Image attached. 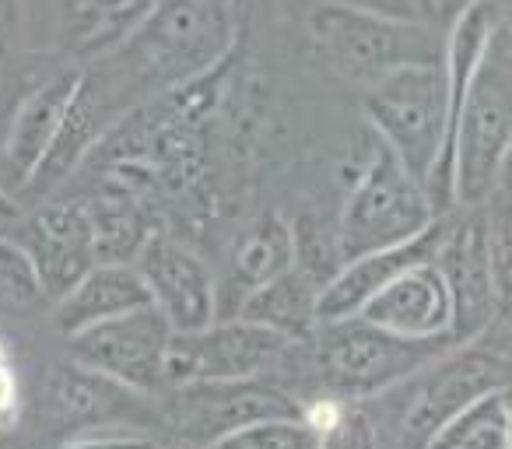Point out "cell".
I'll use <instances>...</instances> for the list:
<instances>
[{
  "label": "cell",
  "mask_w": 512,
  "mask_h": 449,
  "mask_svg": "<svg viewBox=\"0 0 512 449\" xmlns=\"http://www.w3.org/2000/svg\"><path fill=\"white\" fill-rule=\"evenodd\" d=\"M232 39L235 0H155L113 57L134 85L183 88L214 71Z\"/></svg>",
  "instance_id": "obj_1"
},
{
  "label": "cell",
  "mask_w": 512,
  "mask_h": 449,
  "mask_svg": "<svg viewBox=\"0 0 512 449\" xmlns=\"http://www.w3.org/2000/svg\"><path fill=\"white\" fill-rule=\"evenodd\" d=\"M365 116L379 144L432 193L446 211L449 179V85L439 64H411L365 88Z\"/></svg>",
  "instance_id": "obj_2"
},
{
  "label": "cell",
  "mask_w": 512,
  "mask_h": 449,
  "mask_svg": "<svg viewBox=\"0 0 512 449\" xmlns=\"http://www.w3.org/2000/svg\"><path fill=\"white\" fill-rule=\"evenodd\" d=\"M309 43L341 78L369 88L372 81L411 64H439L442 32L425 22L379 15L355 4L320 0L306 15Z\"/></svg>",
  "instance_id": "obj_3"
},
{
  "label": "cell",
  "mask_w": 512,
  "mask_h": 449,
  "mask_svg": "<svg viewBox=\"0 0 512 449\" xmlns=\"http://www.w3.org/2000/svg\"><path fill=\"white\" fill-rule=\"evenodd\" d=\"M512 148V60L491 46L470 78L449 130V200L484 207L498 193L505 155Z\"/></svg>",
  "instance_id": "obj_4"
},
{
  "label": "cell",
  "mask_w": 512,
  "mask_h": 449,
  "mask_svg": "<svg viewBox=\"0 0 512 449\" xmlns=\"http://www.w3.org/2000/svg\"><path fill=\"white\" fill-rule=\"evenodd\" d=\"M435 218H442V211L432 193L376 141V151L351 186L337 221V260L344 264L362 253L400 246L421 236Z\"/></svg>",
  "instance_id": "obj_5"
},
{
  "label": "cell",
  "mask_w": 512,
  "mask_h": 449,
  "mask_svg": "<svg viewBox=\"0 0 512 449\" xmlns=\"http://www.w3.org/2000/svg\"><path fill=\"white\" fill-rule=\"evenodd\" d=\"M316 355L330 383L348 393H383L404 379L418 376L432 358H439L456 341H411L383 327H372L362 316L320 323Z\"/></svg>",
  "instance_id": "obj_6"
},
{
  "label": "cell",
  "mask_w": 512,
  "mask_h": 449,
  "mask_svg": "<svg viewBox=\"0 0 512 449\" xmlns=\"http://www.w3.org/2000/svg\"><path fill=\"white\" fill-rule=\"evenodd\" d=\"M432 264L446 278L453 299V341H474L491 327L502 288L491 253V225L481 207H463L453 218H442V236Z\"/></svg>",
  "instance_id": "obj_7"
},
{
  "label": "cell",
  "mask_w": 512,
  "mask_h": 449,
  "mask_svg": "<svg viewBox=\"0 0 512 449\" xmlns=\"http://www.w3.org/2000/svg\"><path fill=\"white\" fill-rule=\"evenodd\" d=\"M292 348V337L249 323L242 316L232 323H211L193 334H172L165 383H242L285 362Z\"/></svg>",
  "instance_id": "obj_8"
},
{
  "label": "cell",
  "mask_w": 512,
  "mask_h": 449,
  "mask_svg": "<svg viewBox=\"0 0 512 449\" xmlns=\"http://www.w3.org/2000/svg\"><path fill=\"white\" fill-rule=\"evenodd\" d=\"M172 327L155 306H141L116 320L95 323L67 337L74 365L127 390H158L165 383Z\"/></svg>",
  "instance_id": "obj_9"
},
{
  "label": "cell",
  "mask_w": 512,
  "mask_h": 449,
  "mask_svg": "<svg viewBox=\"0 0 512 449\" xmlns=\"http://www.w3.org/2000/svg\"><path fill=\"white\" fill-rule=\"evenodd\" d=\"M134 267L141 271L151 306L165 316L172 334H193L214 323L218 292L207 264L165 232H151Z\"/></svg>",
  "instance_id": "obj_10"
},
{
  "label": "cell",
  "mask_w": 512,
  "mask_h": 449,
  "mask_svg": "<svg viewBox=\"0 0 512 449\" xmlns=\"http://www.w3.org/2000/svg\"><path fill=\"white\" fill-rule=\"evenodd\" d=\"M11 239L32 260L43 295L50 302L64 299L95 267L92 221H88V204H81V200L39 207L18 225Z\"/></svg>",
  "instance_id": "obj_11"
},
{
  "label": "cell",
  "mask_w": 512,
  "mask_h": 449,
  "mask_svg": "<svg viewBox=\"0 0 512 449\" xmlns=\"http://www.w3.org/2000/svg\"><path fill=\"white\" fill-rule=\"evenodd\" d=\"M421 372L425 376H421L418 393H414L404 418L407 432L418 439H428L456 411L505 386V362L481 344L460 341V348H446Z\"/></svg>",
  "instance_id": "obj_12"
},
{
  "label": "cell",
  "mask_w": 512,
  "mask_h": 449,
  "mask_svg": "<svg viewBox=\"0 0 512 449\" xmlns=\"http://www.w3.org/2000/svg\"><path fill=\"white\" fill-rule=\"evenodd\" d=\"M358 316L411 341H453V299L432 260L397 274Z\"/></svg>",
  "instance_id": "obj_13"
},
{
  "label": "cell",
  "mask_w": 512,
  "mask_h": 449,
  "mask_svg": "<svg viewBox=\"0 0 512 449\" xmlns=\"http://www.w3.org/2000/svg\"><path fill=\"white\" fill-rule=\"evenodd\" d=\"M439 236H442V218H435L421 236L407 239V243L344 260L320 288V299H316V316H320V323L358 316L397 274H404L407 267L421 264V260H432L435 246H439Z\"/></svg>",
  "instance_id": "obj_14"
},
{
  "label": "cell",
  "mask_w": 512,
  "mask_h": 449,
  "mask_svg": "<svg viewBox=\"0 0 512 449\" xmlns=\"http://www.w3.org/2000/svg\"><path fill=\"white\" fill-rule=\"evenodd\" d=\"M81 78H85L81 67L50 74L15 109V120H11L8 137H4V151H0V162L8 165V176L15 183L25 186L36 179L39 165L50 155L53 141H57L60 127H64V116L71 109L74 95H78Z\"/></svg>",
  "instance_id": "obj_15"
},
{
  "label": "cell",
  "mask_w": 512,
  "mask_h": 449,
  "mask_svg": "<svg viewBox=\"0 0 512 449\" xmlns=\"http://www.w3.org/2000/svg\"><path fill=\"white\" fill-rule=\"evenodd\" d=\"M176 390L183 393L186 428L204 446L228 432L256 425V421L302 414V407L292 397H285L274 386L256 383V379H242V383H190L176 386Z\"/></svg>",
  "instance_id": "obj_16"
},
{
  "label": "cell",
  "mask_w": 512,
  "mask_h": 449,
  "mask_svg": "<svg viewBox=\"0 0 512 449\" xmlns=\"http://www.w3.org/2000/svg\"><path fill=\"white\" fill-rule=\"evenodd\" d=\"M141 306H151V295L134 264H95L64 299H57V327L64 337H74Z\"/></svg>",
  "instance_id": "obj_17"
},
{
  "label": "cell",
  "mask_w": 512,
  "mask_h": 449,
  "mask_svg": "<svg viewBox=\"0 0 512 449\" xmlns=\"http://www.w3.org/2000/svg\"><path fill=\"white\" fill-rule=\"evenodd\" d=\"M320 288L323 281L309 267L295 264L292 271L278 274L274 281L242 295L239 316L249 323H260L267 330H278V334L292 337V341H306L320 327V316H316Z\"/></svg>",
  "instance_id": "obj_18"
},
{
  "label": "cell",
  "mask_w": 512,
  "mask_h": 449,
  "mask_svg": "<svg viewBox=\"0 0 512 449\" xmlns=\"http://www.w3.org/2000/svg\"><path fill=\"white\" fill-rule=\"evenodd\" d=\"M295 264H299V239L292 225L274 211L249 221L232 243V278L242 295L292 271Z\"/></svg>",
  "instance_id": "obj_19"
},
{
  "label": "cell",
  "mask_w": 512,
  "mask_h": 449,
  "mask_svg": "<svg viewBox=\"0 0 512 449\" xmlns=\"http://www.w3.org/2000/svg\"><path fill=\"white\" fill-rule=\"evenodd\" d=\"M92 221V250L95 264H134L137 253L151 239V225L130 200H92L88 204Z\"/></svg>",
  "instance_id": "obj_20"
},
{
  "label": "cell",
  "mask_w": 512,
  "mask_h": 449,
  "mask_svg": "<svg viewBox=\"0 0 512 449\" xmlns=\"http://www.w3.org/2000/svg\"><path fill=\"white\" fill-rule=\"evenodd\" d=\"M425 449H509L505 435V386L477 397L446 418L425 439Z\"/></svg>",
  "instance_id": "obj_21"
},
{
  "label": "cell",
  "mask_w": 512,
  "mask_h": 449,
  "mask_svg": "<svg viewBox=\"0 0 512 449\" xmlns=\"http://www.w3.org/2000/svg\"><path fill=\"white\" fill-rule=\"evenodd\" d=\"M43 299V285H39L36 267L25 257V250L15 239H0V313L32 309Z\"/></svg>",
  "instance_id": "obj_22"
},
{
  "label": "cell",
  "mask_w": 512,
  "mask_h": 449,
  "mask_svg": "<svg viewBox=\"0 0 512 449\" xmlns=\"http://www.w3.org/2000/svg\"><path fill=\"white\" fill-rule=\"evenodd\" d=\"M239 432L249 449H320V432L302 414L256 421Z\"/></svg>",
  "instance_id": "obj_23"
},
{
  "label": "cell",
  "mask_w": 512,
  "mask_h": 449,
  "mask_svg": "<svg viewBox=\"0 0 512 449\" xmlns=\"http://www.w3.org/2000/svg\"><path fill=\"white\" fill-rule=\"evenodd\" d=\"M151 4H155V0H85L88 29L99 32V36H106V39H113V32H120L123 25L134 29Z\"/></svg>",
  "instance_id": "obj_24"
},
{
  "label": "cell",
  "mask_w": 512,
  "mask_h": 449,
  "mask_svg": "<svg viewBox=\"0 0 512 449\" xmlns=\"http://www.w3.org/2000/svg\"><path fill=\"white\" fill-rule=\"evenodd\" d=\"M320 449H379L376 428H372L369 414L344 404L341 418L320 435Z\"/></svg>",
  "instance_id": "obj_25"
},
{
  "label": "cell",
  "mask_w": 512,
  "mask_h": 449,
  "mask_svg": "<svg viewBox=\"0 0 512 449\" xmlns=\"http://www.w3.org/2000/svg\"><path fill=\"white\" fill-rule=\"evenodd\" d=\"M491 253H495V274L498 288H502V299H512V200L505 197L502 211L491 218Z\"/></svg>",
  "instance_id": "obj_26"
},
{
  "label": "cell",
  "mask_w": 512,
  "mask_h": 449,
  "mask_svg": "<svg viewBox=\"0 0 512 449\" xmlns=\"http://www.w3.org/2000/svg\"><path fill=\"white\" fill-rule=\"evenodd\" d=\"M22 411V393H18V379L8 362H0V428H11Z\"/></svg>",
  "instance_id": "obj_27"
},
{
  "label": "cell",
  "mask_w": 512,
  "mask_h": 449,
  "mask_svg": "<svg viewBox=\"0 0 512 449\" xmlns=\"http://www.w3.org/2000/svg\"><path fill=\"white\" fill-rule=\"evenodd\" d=\"M148 439H137V435H123V432H92L81 435V439L67 442L64 449H137Z\"/></svg>",
  "instance_id": "obj_28"
},
{
  "label": "cell",
  "mask_w": 512,
  "mask_h": 449,
  "mask_svg": "<svg viewBox=\"0 0 512 449\" xmlns=\"http://www.w3.org/2000/svg\"><path fill=\"white\" fill-rule=\"evenodd\" d=\"M491 4H495V11H498L495 50L512 60V0H491Z\"/></svg>",
  "instance_id": "obj_29"
},
{
  "label": "cell",
  "mask_w": 512,
  "mask_h": 449,
  "mask_svg": "<svg viewBox=\"0 0 512 449\" xmlns=\"http://www.w3.org/2000/svg\"><path fill=\"white\" fill-rule=\"evenodd\" d=\"M204 449H249V446H246V439H242V432H228V435H221V439L207 442Z\"/></svg>",
  "instance_id": "obj_30"
},
{
  "label": "cell",
  "mask_w": 512,
  "mask_h": 449,
  "mask_svg": "<svg viewBox=\"0 0 512 449\" xmlns=\"http://www.w3.org/2000/svg\"><path fill=\"white\" fill-rule=\"evenodd\" d=\"M498 190H502L505 197L512 200V148H509V155H505V165H502V179H498Z\"/></svg>",
  "instance_id": "obj_31"
},
{
  "label": "cell",
  "mask_w": 512,
  "mask_h": 449,
  "mask_svg": "<svg viewBox=\"0 0 512 449\" xmlns=\"http://www.w3.org/2000/svg\"><path fill=\"white\" fill-rule=\"evenodd\" d=\"M505 435H509V449H512V390H505Z\"/></svg>",
  "instance_id": "obj_32"
},
{
  "label": "cell",
  "mask_w": 512,
  "mask_h": 449,
  "mask_svg": "<svg viewBox=\"0 0 512 449\" xmlns=\"http://www.w3.org/2000/svg\"><path fill=\"white\" fill-rule=\"evenodd\" d=\"M11 218H18V211H15V204H11L4 193H0V221H11Z\"/></svg>",
  "instance_id": "obj_33"
},
{
  "label": "cell",
  "mask_w": 512,
  "mask_h": 449,
  "mask_svg": "<svg viewBox=\"0 0 512 449\" xmlns=\"http://www.w3.org/2000/svg\"><path fill=\"white\" fill-rule=\"evenodd\" d=\"M137 449H162L158 442H144V446H137Z\"/></svg>",
  "instance_id": "obj_34"
},
{
  "label": "cell",
  "mask_w": 512,
  "mask_h": 449,
  "mask_svg": "<svg viewBox=\"0 0 512 449\" xmlns=\"http://www.w3.org/2000/svg\"><path fill=\"white\" fill-rule=\"evenodd\" d=\"M0 362H4V344H0Z\"/></svg>",
  "instance_id": "obj_35"
}]
</instances>
